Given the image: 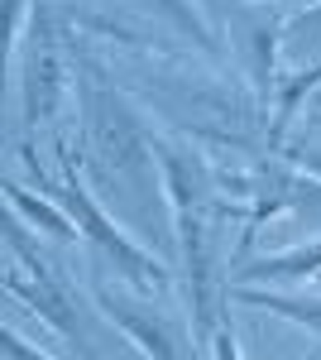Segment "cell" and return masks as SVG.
Instances as JSON below:
<instances>
[{
	"mask_svg": "<svg viewBox=\"0 0 321 360\" xmlns=\"http://www.w3.org/2000/svg\"><path fill=\"white\" fill-rule=\"evenodd\" d=\"M139 5H149L154 15H159L163 25H173L188 44H197V53H207L211 63H230V53H225V44H221V29L207 20V10H197L192 0H139Z\"/></svg>",
	"mask_w": 321,
	"mask_h": 360,
	"instance_id": "cell-10",
	"label": "cell"
},
{
	"mask_svg": "<svg viewBox=\"0 0 321 360\" xmlns=\"http://www.w3.org/2000/svg\"><path fill=\"white\" fill-rule=\"evenodd\" d=\"M0 193H5V202L20 212V221L25 226H39V231H48L53 240H63V245H77L81 231L77 221L58 207L48 193H34V188H25V183H10V178H0Z\"/></svg>",
	"mask_w": 321,
	"mask_h": 360,
	"instance_id": "cell-9",
	"label": "cell"
},
{
	"mask_svg": "<svg viewBox=\"0 0 321 360\" xmlns=\"http://www.w3.org/2000/svg\"><path fill=\"white\" fill-rule=\"evenodd\" d=\"M77 49V44H67ZM77 96H81V168L110 178L120 193L134 202L139 221L159 231V168L149 154V135L144 120L125 106V96L106 82V68L96 58L77 49Z\"/></svg>",
	"mask_w": 321,
	"mask_h": 360,
	"instance_id": "cell-2",
	"label": "cell"
},
{
	"mask_svg": "<svg viewBox=\"0 0 321 360\" xmlns=\"http://www.w3.org/2000/svg\"><path fill=\"white\" fill-rule=\"evenodd\" d=\"M235 5H240V0H207V10H211V20H221V25H225V15H230Z\"/></svg>",
	"mask_w": 321,
	"mask_h": 360,
	"instance_id": "cell-14",
	"label": "cell"
},
{
	"mask_svg": "<svg viewBox=\"0 0 321 360\" xmlns=\"http://www.w3.org/2000/svg\"><path fill=\"white\" fill-rule=\"evenodd\" d=\"M317 283H321V278H317Z\"/></svg>",
	"mask_w": 321,
	"mask_h": 360,
	"instance_id": "cell-18",
	"label": "cell"
},
{
	"mask_svg": "<svg viewBox=\"0 0 321 360\" xmlns=\"http://www.w3.org/2000/svg\"><path fill=\"white\" fill-rule=\"evenodd\" d=\"M307 360H321V356H307Z\"/></svg>",
	"mask_w": 321,
	"mask_h": 360,
	"instance_id": "cell-17",
	"label": "cell"
},
{
	"mask_svg": "<svg viewBox=\"0 0 321 360\" xmlns=\"http://www.w3.org/2000/svg\"><path fill=\"white\" fill-rule=\"evenodd\" d=\"M207 351H211V360H240V341H235L230 317H221V322H216V332L207 336Z\"/></svg>",
	"mask_w": 321,
	"mask_h": 360,
	"instance_id": "cell-13",
	"label": "cell"
},
{
	"mask_svg": "<svg viewBox=\"0 0 321 360\" xmlns=\"http://www.w3.org/2000/svg\"><path fill=\"white\" fill-rule=\"evenodd\" d=\"M317 144H321V130H317Z\"/></svg>",
	"mask_w": 321,
	"mask_h": 360,
	"instance_id": "cell-16",
	"label": "cell"
},
{
	"mask_svg": "<svg viewBox=\"0 0 321 360\" xmlns=\"http://www.w3.org/2000/svg\"><path fill=\"white\" fill-rule=\"evenodd\" d=\"M20 159H25L29 178L39 183V193H48L58 207L77 221L81 240H86V245L115 269L120 283H130V288H139V293H168V288H173V269L163 264L154 250H144L139 240H130V231H125L120 221H110V217H106V207L96 202L91 183H86V168H81L77 149H72L67 139H58V183H48V178L39 173L34 144H20Z\"/></svg>",
	"mask_w": 321,
	"mask_h": 360,
	"instance_id": "cell-3",
	"label": "cell"
},
{
	"mask_svg": "<svg viewBox=\"0 0 321 360\" xmlns=\"http://www.w3.org/2000/svg\"><path fill=\"white\" fill-rule=\"evenodd\" d=\"M67 44L58 29V0H34L25 20V39H20V130L25 144L44 125H53L67 91H72V72H67Z\"/></svg>",
	"mask_w": 321,
	"mask_h": 360,
	"instance_id": "cell-4",
	"label": "cell"
},
{
	"mask_svg": "<svg viewBox=\"0 0 321 360\" xmlns=\"http://www.w3.org/2000/svg\"><path fill=\"white\" fill-rule=\"evenodd\" d=\"M34 0H0V106H5V86H10V58L20 44V25L29 20Z\"/></svg>",
	"mask_w": 321,
	"mask_h": 360,
	"instance_id": "cell-11",
	"label": "cell"
},
{
	"mask_svg": "<svg viewBox=\"0 0 321 360\" xmlns=\"http://www.w3.org/2000/svg\"><path fill=\"white\" fill-rule=\"evenodd\" d=\"M0 360H53V356L39 351V346H29L20 332H10V327L0 322Z\"/></svg>",
	"mask_w": 321,
	"mask_h": 360,
	"instance_id": "cell-12",
	"label": "cell"
},
{
	"mask_svg": "<svg viewBox=\"0 0 321 360\" xmlns=\"http://www.w3.org/2000/svg\"><path fill=\"white\" fill-rule=\"evenodd\" d=\"M0 293L5 298H15L20 307H29L44 327L53 336H63L77 356L96 360L101 351L91 346V332H86V317L77 312V298H72V288H67V278L58 274V269H39V274H29V269H0Z\"/></svg>",
	"mask_w": 321,
	"mask_h": 360,
	"instance_id": "cell-6",
	"label": "cell"
},
{
	"mask_svg": "<svg viewBox=\"0 0 321 360\" xmlns=\"http://www.w3.org/2000/svg\"><path fill=\"white\" fill-rule=\"evenodd\" d=\"M149 154L159 168V188L173 212V240L183 250V293L192 307V332L207 346L221 317H230V278H225V255H221V226H225V202L216 188V173L207 154L168 135H149Z\"/></svg>",
	"mask_w": 321,
	"mask_h": 360,
	"instance_id": "cell-1",
	"label": "cell"
},
{
	"mask_svg": "<svg viewBox=\"0 0 321 360\" xmlns=\"http://www.w3.org/2000/svg\"><path fill=\"white\" fill-rule=\"evenodd\" d=\"M240 307H254V312H273L293 327H307L312 336H321V298H297V293H278V288H264V283H230L225 288Z\"/></svg>",
	"mask_w": 321,
	"mask_h": 360,
	"instance_id": "cell-8",
	"label": "cell"
},
{
	"mask_svg": "<svg viewBox=\"0 0 321 360\" xmlns=\"http://www.w3.org/2000/svg\"><path fill=\"white\" fill-rule=\"evenodd\" d=\"M307 278H321V236L307 245L278 250V255L244 264V269H235L230 283H307Z\"/></svg>",
	"mask_w": 321,
	"mask_h": 360,
	"instance_id": "cell-7",
	"label": "cell"
},
{
	"mask_svg": "<svg viewBox=\"0 0 321 360\" xmlns=\"http://www.w3.org/2000/svg\"><path fill=\"white\" fill-rule=\"evenodd\" d=\"M91 303H96V317H106L144 360H197L188 346V332L168 312L130 298L120 278L115 283L110 278H91Z\"/></svg>",
	"mask_w": 321,
	"mask_h": 360,
	"instance_id": "cell-5",
	"label": "cell"
},
{
	"mask_svg": "<svg viewBox=\"0 0 321 360\" xmlns=\"http://www.w3.org/2000/svg\"><path fill=\"white\" fill-rule=\"evenodd\" d=\"M307 111H312V120H321V86L312 91V101H307Z\"/></svg>",
	"mask_w": 321,
	"mask_h": 360,
	"instance_id": "cell-15",
	"label": "cell"
}]
</instances>
